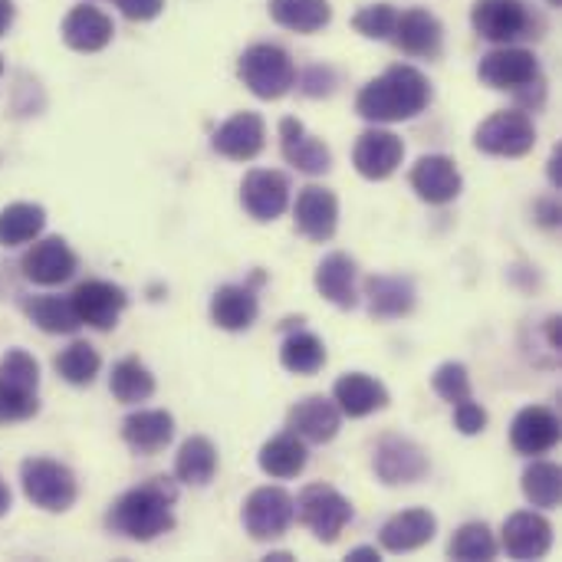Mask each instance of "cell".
I'll list each match as a JSON object with an SVG mask.
<instances>
[{"instance_id":"681fc988","label":"cell","mask_w":562,"mask_h":562,"mask_svg":"<svg viewBox=\"0 0 562 562\" xmlns=\"http://www.w3.org/2000/svg\"><path fill=\"white\" fill-rule=\"evenodd\" d=\"M13 23V0H0V36L10 30Z\"/></svg>"},{"instance_id":"836d02e7","label":"cell","mask_w":562,"mask_h":562,"mask_svg":"<svg viewBox=\"0 0 562 562\" xmlns=\"http://www.w3.org/2000/svg\"><path fill=\"white\" fill-rule=\"evenodd\" d=\"M46 227V211L30 201L7 204L0 211V247H20L30 244L43 234Z\"/></svg>"},{"instance_id":"f907efd6","label":"cell","mask_w":562,"mask_h":562,"mask_svg":"<svg viewBox=\"0 0 562 562\" xmlns=\"http://www.w3.org/2000/svg\"><path fill=\"white\" fill-rule=\"evenodd\" d=\"M10 510V491H7V484H3V477H0V517Z\"/></svg>"},{"instance_id":"ee69618b","label":"cell","mask_w":562,"mask_h":562,"mask_svg":"<svg viewBox=\"0 0 562 562\" xmlns=\"http://www.w3.org/2000/svg\"><path fill=\"white\" fill-rule=\"evenodd\" d=\"M454 428H458L461 435L474 438V435H481V431L487 428V412H484L474 398H464V402L454 405Z\"/></svg>"},{"instance_id":"8d00e7d4","label":"cell","mask_w":562,"mask_h":562,"mask_svg":"<svg viewBox=\"0 0 562 562\" xmlns=\"http://www.w3.org/2000/svg\"><path fill=\"white\" fill-rule=\"evenodd\" d=\"M524 497L540 510H557L562 501V474L550 461H533L524 471Z\"/></svg>"},{"instance_id":"74e56055","label":"cell","mask_w":562,"mask_h":562,"mask_svg":"<svg viewBox=\"0 0 562 562\" xmlns=\"http://www.w3.org/2000/svg\"><path fill=\"white\" fill-rule=\"evenodd\" d=\"M53 366H56V372H59L63 382H69L76 389H86V385L95 382V375L102 369V359H99V352L89 342H72V346H66L56 356Z\"/></svg>"},{"instance_id":"f1b7e54d","label":"cell","mask_w":562,"mask_h":562,"mask_svg":"<svg viewBox=\"0 0 562 562\" xmlns=\"http://www.w3.org/2000/svg\"><path fill=\"white\" fill-rule=\"evenodd\" d=\"M366 303L372 319H402L415 310V283L408 277H369Z\"/></svg>"},{"instance_id":"ffe728a7","label":"cell","mask_w":562,"mask_h":562,"mask_svg":"<svg viewBox=\"0 0 562 562\" xmlns=\"http://www.w3.org/2000/svg\"><path fill=\"white\" fill-rule=\"evenodd\" d=\"M280 151L286 165H293L303 175H326L333 168V151L323 138L310 135L306 125L293 115L280 122Z\"/></svg>"},{"instance_id":"b9f144b4","label":"cell","mask_w":562,"mask_h":562,"mask_svg":"<svg viewBox=\"0 0 562 562\" xmlns=\"http://www.w3.org/2000/svg\"><path fill=\"white\" fill-rule=\"evenodd\" d=\"M395 16L398 10L392 3H372V7H362L356 16H352V26L369 36V40H392V30H395Z\"/></svg>"},{"instance_id":"30bf717a","label":"cell","mask_w":562,"mask_h":562,"mask_svg":"<svg viewBox=\"0 0 562 562\" xmlns=\"http://www.w3.org/2000/svg\"><path fill=\"white\" fill-rule=\"evenodd\" d=\"M72 310L79 316L82 326H92L99 333H109L119 326V316L128 306V296L122 286L109 283V280H86L72 290Z\"/></svg>"},{"instance_id":"52a82bcc","label":"cell","mask_w":562,"mask_h":562,"mask_svg":"<svg viewBox=\"0 0 562 562\" xmlns=\"http://www.w3.org/2000/svg\"><path fill=\"white\" fill-rule=\"evenodd\" d=\"M296 520V504L283 487H257L240 510V524L250 540H280Z\"/></svg>"},{"instance_id":"d4e9b609","label":"cell","mask_w":562,"mask_h":562,"mask_svg":"<svg viewBox=\"0 0 562 562\" xmlns=\"http://www.w3.org/2000/svg\"><path fill=\"white\" fill-rule=\"evenodd\" d=\"M333 402L349 418H369L389 408V389L366 372H349L333 385Z\"/></svg>"},{"instance_id":"e575fe53","label":"cell","mask_w":562,"mask_h":562,"mask_svg":"<svg viewBox=\"0 0 562 562\" xmlns=\"http://www.w3.org/2000/svg\"><path fill=\"white\" fill-rule=\"evenodd\" d=\"M109 389H112L115 402L138 405V402H148L155 395V375L138 359H122V362L112 366Z\"/></svg>"},{"instance_id":"277c9868","label":"cell","mask_w":562,"mask_h":562,"mask_svg":"<svg viewBox=\"0 0 562 562\" xmlns=\"http://www.w3.org/2000/svg\"><path fill=\"white\" fill-rule=\"evenodd\" d=\"M20 484L23 494L33 507L46 510V514H66L76 497H79V484L76 474L59 464V461H46V458H30L20 464Z\"/></svg>"},{"instance_id":"1f68e13d","label":"cell","mask_w":562,"mask_h":562,"mask_svg":"<svg viewBox=\"0 0 562 562\" xmlns=\"http://www.w3.org/2000/svg\"><path fill=\"white\" fill-rule=\"evenodd\" d=\"M23 313L30 316V323L36 329H43L49 336H69V333H76L82 326L79 316H76V310H72V300L69 296H53V293H46V296H26L23 300Z\"/></svg>"},{"instance_id":"7c38bea8","label":"cell","mask_w":562,"mask_h":562,"mask_svg":"<svg viewBox=\"0 0 562 562\" xmlns=\"http://www.w3.org/2000/svg\"><path fill=\"white\" fill-rule=\"evenodd\" d=\"M405 158V142L389 132V128H366L359 138H356V148H352V165L362 178L369 181H385L398 171Z\"/></svg>"},{"instance_id":"8992f818","label":"cell","mask_w":562,"mask_h":562,"mask_svg":"<svg viewBox=\"0 0 562 562\" xmlns=\"http://www.w3.org/2000/svg\"><path fill=\"white\" fill-rule=\"evenodd\" d=\"M296 504V520L326 547H333L352 520V504L329 484H310Z\"/></svg>"},{"instance_id":"ab89813d","label":"cell","mask_w":562,"mask_h":562,"mask_svg":"<svg viewBox=\"0 0 562 562\" xmlns=\"http://www.w3.org/2000/svg\"><path fill=\"white\" fill-rule=\"evenodd\" d=\"M431 389L438 392V398H445L448 405H458L464 398H474V389H471V375H468V366L464 362H445L435 369L431 375Z\"/></svg>"},{"instance_id":"816d5d0a","label":"cell","mask_w":562,"mask_h":562,"mask_svg":"<svg viewBox=\"0 0 562 562\" xmlns=\"http://www.w3.org/2000/svg\"><path fill=\"white\" fill-rule=\"evenodd\" d=\"M267 560H273V562H286V560H293V553H270Z\"/></svg>"},{"instance_id":"d6a6232c","label":"cell","mask_w":562,"mask_h":562,"mask_svg":"<svg viewBox=\"0 0 562 562\" xmlns=\"http://www.w3.org/2000/svg\"><path fill=\"white\" fill-rule=\"evenodd\" d=\"M270 16L293 33H319L333 20L329 0H270Z\"/></svg>"},{"instance_id":"f546056e","label":"cell","mask_w":562,"mask_h":562,"mask_svg":"<svg viewBox=\"0 0 562 562\" xmlns=\"http://www.w3.org/2000/svg\"><path fill=\"white\" fill-rule=\"evenodd\" d=\"M310 454H306V441H300L296 435H277L270 438L260 454H257V464L267 477H277V481H290V477H300L303 468H306Z\"/></svg>"},{"instance_id":"603a6c76","label":"cell","mask_w":562,"mask_h":562,"mask_svg":"<svg viewBox=\"0 0 562 562\" xmlns=\"http://www.w3.org/2000/svg\"><path fill=\"white\" fill-rule=\"evenodd\" d=\"M435 533H438V517L425 507H415V510H402L392 520H385L379 543L389 553H415V550L428 547L435 540Z\"/></svg>"},{"instance_id":"8fae6325","label":"cell","mask_w":562,"mask_h":562,"mask_svg":"<svg viewBox=\"0 0 562 562\" xmlns=\"http://www.w3.org/2000/svg\"><path fill=\"white\" fill-rule=\"evenodd\" d=\"M240 204L257 224L277 221L290 207V181L283 171L254 168L240 181Z\"/></svg>"},{"instance_id":"6da1fadb","label":"cell","mask_w":562,"mask_h":562,"mask_svg":"<svg viewBox=\"0 0 562 562\" xmlns=\"http://www.w3.org/2000/svg\"><path fill=\"white\" fill-rule=\"evenodd\" d=\"M431 102V82L415 66H392L379 79L366 82L356 95V112L366 122H408Z\"/></svg>"},{"instance_id":"484cf974","label":"cell","mask_w":562,"mask_h":562,"mask_svg":"<svg viewBox=\"0 0 562 562\" xmlns=\"http://www.w3.org/2000/svg\"><path fill=\"white\" fill-rule=\"evenodd\" d=\"M356 280H359V267H356V260L349 254H329V257H323V263L316 267V277H313L319 296L329 300L339 310H356L359 306V286H356Z\"/></svg>"},{"instance_id":"f35d334b","label":"cell","mask_w":562,"mask_h":562,"mask_svg":"<svg viewBox=\"0 0 562 562\" xmlns=\"http://www.w3.org/2000/svg\"><path fill=\"white\" fill-rule=\"evenodd\" d=\"M497 540H494V533H491V527L487 524H464L458 533H454V540L448 543V553H451V560H461V562H487L497 557Z\"/></svg>"},{"instance_id":"7dc6e473","label":"cell","mask_w":562,"mask_h":562,"mask_svg":"<svg viewBox=\"0 0 562 562\" xmlns=\"http://www.w3.org/2000/svg\"><path fill=\"white\" fill-rule=\"evenodd\" d=\"M560 165H562V151L560 148H553V155H550V168H547V171H550V181H553V188H557V191L562 188Z\"/></svg>"},{"instance_id":"3957f363","label":"cell","mask_w":562,"mask_h":562,"mask_svg":"<svg viewBox=\"0 0 562 562\" xmlns=\"http://www.w3.org/2000/svg\"><path fill=\"white\" fill-rule=\"evenodd\" d=\"M237 76L257 99H283L296 86V63L273 43H254L240 53Z\"/></svg>"},{"instance_id":"5b68a950","label":"cell","mask_w":562,"mask_h":562,"mask_svg":"<svg viewBox=\"0 0 562 562\" xmlns=\"http://www.w3.org/2000/svg\"><path fill=\"white\" fill-rule=\"evenodd\" d=\"M537 145V125L524 109H501L474 132V148L494 158H524Z\"/></svg>"},{"instance_id":"d6986e66","label":"cell","mask_w":562,"mask_h":562,"mask_svg":"<svg viewBox=\"0 0 562 562\" xmlns=\"http://www.w3.org/2000/svg\"><path fill=\"white\" fill-rule=\"evenodd\" d=\"M339 425H342V412L336 408V402L323 395H310L296 402L286 415V431L306 445H329L339 435Z\"/></svg>"},{"instance_id":"ba28073f","label":"cell","mask_w":562,"mask_h":562,"mask_svg":"<svg viewBox=\"0 0 562 562\" xmlns=\"http://www.w3.org/2000/svg\"><path fill=\"white\" fill-rule=\"evenodd\" d=\"M471 23L484 40L497 46H510L524 36H537L533 10L524 0H477L471 10Z\"/></svg>"},{"instance_id":"9a60e30c","label":"cell","mask_w":562,"mask_h":562,"mask_svg":"<svg viewBox=\"0 0 562 562\" xmlns=\"http://www.w3.org/2000/svg\"><path fill=\"white\" fill-rule=\"evenodd\" d=\"M267 145V125L257 112H234L211 138V148L227 161H254Z\"/></svg>"},{"instance_id":"db71d44e","label":"cell","mask_w":562,"mask_h":562,"mask_svg":"<svg viewBox=\"0 0 562 562\" xmlns=\"http://www.w3.org/2000/svg\"><path fill=\"white\" fill-rule=\"evenodd\" d=\"M550 3H553V7H560V0H550Z\"/></svg>"},{"instance_id":"d590c367","label":"cell","mask_w":562,"mask_h":562,"mask_svg":"<svg viewBox=\"0 0 562 562\" xmlns=\"http://www.w3.org/2000/svg\"><path fill=\"white\" fill-rule=\"evenodd\" d=\"M280 366L293 375H316L326 366V346L313 333H293L280 346Z\"/></svg>"},{"instance_id":"ac0fdd59","label":"cell","mask_w":562,"mask_h":562,"mask_svg":"<svg viewBox=\"0 0 562 562\" xmlns=\"http://www.w3.org/2000/svg\"><path fill=\"white\" fill-rule=\"evenodd\" d=\"M20 270L36 286H56L76 273V254L69 250L63 237H43L23 254Z\"/></svg>"},{"instance_id":"f5cc1de1","label":"cell","mask_w":562,"mask_h":562,"mask_svg":"<svg viewBox=\"0 0 562 562\" xmlns=\"http://www.w3.org/2000/svg\"><path fill=\"white\" fill-rule=\"evenodd\" d=\"M0 76H3V56H0Z\"/></svg>"},{"instance_id":"7bdbcfd3","label":"cell","mask_w":562,"mask_h":562,"mask_svg":"<svg viewBox=\"0 0 562 562\" xmlns=\"http://www.w3.org/2000/svg\"><path fill=\"white\" fill-rule=\"evenodd\" d=\"M40 412L36 392H20L7 382H0V425H16L26 422Z\"/></svg>"},{"instance_id":"4316f807","label":"cell","mask_w":562,"mask_h":562,"mask_svg":"<svg viewBox=\"0 0 562 562\" xmlns=\"http://www.w3.org/2000/svg\"><path fill=\"white\" fill-rule=\"evenodd\" d=\"M112 20L99 7H72L63 20V43L76 53H99L112 43Z\"/></svg>"},{"instance_id":"4fadbf2b","label":"cell","mask_w":562,"mask_h":562,"mask_svg":"<svg viewBox=\"0 0 562 562\" xmlns=\"http://www.w3.org/2000/svg\"><path fill=\"white\" fill-rule=\"evenodd\" d=\"M375 477L385 484V487H398V484H415L428 474V454L408 441V438H398V435H389L379 441L375 448Z\"/></svg>"},{"instance_id":"9c48e42d","label":"cell","mask_w":562,"mask_h":562,"mask_svg":"<svg viewBox=\"0 0 562 562\" xmlns=\"http://www.w3.org/2000/svg\"><path fill=\"white\" fill-rule=\"evenodd\" d=\"M477 76L484 86L491 89H501V92H524L527 86L540 82V63L530 49L524 46H501V49H491L481 66H477Z\"/></svg>"},{"instance_id":"f6af8a7d","label":"cell","mask_w":562,"mask_h":562,"mask_svg":"<svg viewBox=\"0 0 562 562\" xmlns=\"http://www.w3.org/2000/svg\"><path fill=\"white\" fill-rule=\"evenodd\" d=\"M115 7L128 20H155L165 10V0H115Z\"/></svg>"},{"instance_id":"44dd1931","label":"cell","mask_w":562,"mask_h":562,"mask_svg":"<svg viewBox=\"0 0 562 562\" xmlns=\"http://www.w3.org/2000/svg\"><path fill=\"white\" fill-rule=\"evenodd\" d=\"M504 550L517 562L543 560L553 550V524L533 510H520L504 524Z\"/></svg>"},{"instance_id":"c3c4849f","label":"cell","mask_w":562,"mask_h":562,"mask_svg":"<svg viewBox=\"0 0 562 562\" xmlns=\"http://www.w3.org/2000/svg\"><path fill=\"white\" fill-rule=\"evenodd\" d=\"M346 560L349 562H379L382 560V553H379L375 547H359V550H352Z\"/></svg>"},{"instance_id":"7a4b0ae2","label":"cell","mask_w":562,"mask_h":562,"mask_svg":"<svg viewBox=\"0 0 562 562\" xmlns=\"http://www.w3.org/2000/svg\"><path fill=\"white\" fill-rule=\"evenodd\" d=\"M175 501L178 491L168 477H151L148 484L122 494L112 510L105 514V524L112 533L135 540V543H151L165 533L175 530Z\"/></svg>"},{"instance_id":"60d3db41","label":"cell","mask_w":562,"mask_h":562,"mask_svg":"<svg viewBox=\"0 0 562 562\" xmlns=\"http://www.w3.org/2000/svg\"><path fill=\"white\" fill-rule=\"evenodd\" d=\"M0 382L13 385L20 392H36V385H40L36 359L23 349H7V356L0 359Z\"/></svg>"},{"instance_id":"4dcf8cb0","label":"cell","mask_w":562,"mask_h":562,"mask_svg":"<svg viewBox=\"0 0 562 562\" xmlns=\"http://www.w3.org/2000/svg\"><path fill=\"white\" fill-rule=\"evenodd\" d=\"M214 474H217V448L207 438H201V435L188 438L181 445L178 458H175L178 484H184V487H207L214 481Z\"/></svg>"},{"instance_id":"e0dca14e","label":"cell","mask_w":562,"mask_h":562,"mask_svg":"<svg viewBox=\"0 0 562 562\" xmlns=\"http://www.w3.org/2000/svg\"><path fill=\"white\" fill-rule=\"evenodd\" d=\"M415 194L428 204H451L461 198L464 191V178L458 171V165L448 155H425L415 161L412 175H408Z\"/></svg>"},{"instance_id":"bcb514c9","label":"cell","mask_w":562,"mask_h":562,"mask_svg":"<svg viewBox=\"0 0 562 562\" xmlns=\"http://www.w3.org/2000/svg\"><path fill=\"white\" fill-rule=\"evenodd\" d=\"M333 86H336V79H333V72L323 69V66H313V69L306 72V79H303V92H306V95H329Z\"/></svg>"},{"instance_id":"cb8c5ba5","label":"cell","mask_w":562,"mask_h":562,"mask_svg":"<svg viewBox=\"0 0 562 562\" xmlns=\"http://www.w3.org/2000/svg\"><path fill=\"white\" fill-rule=\"evenodd\" d=\"M260 300L257 290L247 283H227L211 296V319L224 333H244L257 323Z\"/></svg>"},{"instance_id":"7402d4cb","label":"cell","mask_w":562,"mask_h":562,"mask_svg":"<svg viewBox=\"0 0 562 562\" xmlns=\"http://www.w3.org/2000/svg\"><path fill=\"white\" fill-rule=\"evenodd\" d=\"M510 445L517 454L524 458H540L547 451H553L560 445V418L543 408V405H530L514 418L510 428Z\"/></svg>"},{"instance_id":"83f0119b","label":"cell","mask_w":562,"mask_h":562,"mask_svg":"<svg viewBox=\"0 0 562 562\" xmlns=\"http://www.w3.org/2000/svg\"><path fill=\"white\" fill-rule=\"evenodd\" d=\"M175 438V418L161 408H151V412H132L125 422H122V441L142 454V458H151L158 454L161 448H168Z\"/></svg>"},{"instance_id":"2e32d148","label":"cell","mask_w":562,"mask_h":562,"mask_svg":"<svg viewBox=\"0 0 562 562\" xmlns=\"http://www.w3.org/2000/svg\"><path fill=\"white\" fill-rule=\"evenodd\" d=\"M392 40L402 53L418 56V59H435L445 46V26L441 20L425 10V7H412L405 13L395 16V30Z\"/></svg>"},{"instance_id":"5bb4252c","label":"cell","mask_w":562,"mask_h":562,"mask_svg":"<svg viewBox=\"0 0 562 562\" xmlns=\"http://www.w3.org/2000/svg\"><path fill=\"white\" fill-rule=\"evenodd\" d=\"M293 221H296V231L306 240L326 244V240H333V234L339 227V198L323 184H306L296 194Z\"/></svg>"}]
</instances>
